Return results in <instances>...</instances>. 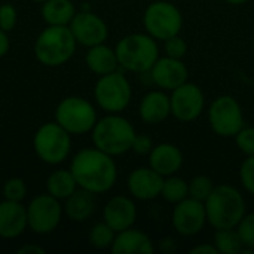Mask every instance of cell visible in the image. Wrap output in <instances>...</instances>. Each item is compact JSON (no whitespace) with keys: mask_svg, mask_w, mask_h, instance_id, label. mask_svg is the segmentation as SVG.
Wrapping results in <instances>:
<instances>
[{"mask_svg":"<svg viewBox=\"0 0 254 254\" xmlns=\"http://www.w3.org/2000/svg\"><path fill=\"white\" fill-rule=\"evenodd\" d=\"M190 254H219L216 246L211 243V244H199V246H195L193 249H190Z\"/></svg>","mask_w":254,"mask_h":254,"instance_id":"8d00e7d4","label":"cell"},{"mask_svg":"<svg viewBox=\"0 0 254 254\" xmlns=\"http://www.w3.org/2000/svg\"><path fill=\"white\" fill-rule=\"evenodd\" d=\"M213 244L216 246L217 252L222 254H240L244 250L243 241L235 228L216 229L213 237Z\"/></svg>","mask_w":254,"mask_h":254,"instance_id":"484cf974","label":"cell"},{"mask_svg":"<svg viewBox=\"0 0 254 254\" xmlns=\"http://www.w3.org/2000/svg\"><path fill=\"white\" fill-rule=\"evenodd\" d=\"M171 115L180 122L196 121L205 109V95L202 89L190 82L183 83L170 94Z\"/></svg>","mask_w":254,"mask_h":254,"instance_id":"7c38bea8","label":"cell"},{"mask_svg":"<svg viewBox=\"0 0 254 254\" xmlns=\"http://www.w3.org/2000/svg\"><path fill=\"white\" fill-rule=\"evenodd\" d=\"M207 222L214 229H232L246 216V199L231 185H219L207 198Z\"/></svg>","mask_w":254,"mask_h":254,"instance_id":"7a4b0ae2","label":"cell"},{"mask_svg":"<svg viewBox=\"0 0 254 254\" xmlns=\"http://www.w3.org/2000/svg\"><path fill=\"white\" fill-rule=\"evenodd\" d=\"M77 188L79 186L70 170H57L46 180L48 193L57 199H67Z\"/></svg>","mask_w":254,"mask_h":254,"instance_id":"d4e9b609","label":"cell"},{"mask_svg":"<svg viewBox=\"0 0 254 254\" xmlns=\"http://www.w3.org/2000/svg\"><path fill=\"white\" fill-rule=\"evenodd\" d=\"M63 207L52 195H37L27 205L28 228L39 235L51 234L61 222Z\"/></svg>","mask_w":254,"mask_h":254,"instance_id":"8fae6325","label":"cell"},{"mask_svg":"<svg viewBox=\"0 0 254 254\" xmlns=\"http://www.w3.org/2000/svg\"><path fill=\"white\" fill-rule=\"evenodd\" d=\"M68 27L76 42L88 48L104 43L109 36V28L104 19L89 10L76 12Z\"/></svg>","mask_w":254,"mask_h":254,"instance_id":"5bb4252c","label":"cell"},{"mask_svg":"<svg viewBox=\"0 0 254 254\" xmlns=\"http://www.w3.org/2000/svg\"><path fill=\"white\" fill-rule=\"evenodd\" d=\"M223 1L231 4V6H241V4H244V3H247L250 0H223Z\"/></svg>","mask_w":254,"mask_h":254,"instance_id":"ab89813d","label":"cell"},{"mask_svg":"<svg viewBox=\"0 0 254 254\" xmlns=\"http://www.w3.org/2000/svg\"><path fill=\"white\" fill-rule=\"evenodd\" d=\"M33 1H37V3H43V1H46V0H33Z\"/></svg>","mask_w":254,"mask_h":254,"instance_id":"60d3db41","label":"cell"},{"mask_svg":"<svg viewBox=\"0 0 254 254\" xmlns=\"http://www.w3.org/2000/svg\"><path fill=\"white\" fill-rule=\"evenodd\" d=\"M9 48H10V40L7 37V31L0 28V58L9 52Z\"/></svg>","mask_w":254,"mask_h":254,"instance_id":"74e56055","label":"cell"},{"mask_svg":"<svg viewBox=\"0 0 254 254\" xmlns=\"http://www.w3.org/2000/svg\"><path fill=\"white\" fill-rule=\"evenodd\" d=\"M76 45L68 25H48L34 42V55L40 64L58 67L74 55Z\"/></svg>","mask_w":254,"mask_h":254,"instance_id":"5b68a950","label":"cell"},{"mask_svg":"<svg viewBox=\"0 0 254 254\" xmlns=\"http://www.w3.org/2000/svg\"><path fill=\"white\" fill-rule=\"evenodd\" d=\"M143 27L149 36L156 40H167L180 34L183 28V13L171 1H152L143 13Z\"/></svg>","mask_w":254,"mask_h":254,"instance_id":"8992f818","label":"cell"},{"mask_svg":"<svg viewBox=\"0 0 254 254\" xmlns=\"http://www.w3.org/2000/svg\"><path fill=\"white\" fill-rule=\"evenodd\" d=\"M16 9L10 3H3L0 6V28L4 31H12L16 25Z\"/></svg>","mask_w":254,"mask_h":254,"instance_id":"e575fe53","label":"cell"},{"mask_svg":"<svg viewBox=\"0 0 254 254\" xmlns=\"http://www.w3.org/2000/svg\"><path fill=\"white\" fill-rule=\"evenodd\" d=\"M240 182L244 190L254 196V156H247L240 167Z\"/></svg>","mask_w":254,"mask_h":254,"instance_id":"d6a6232c","label":"cell"},{"mask_svg":"<svg viewBox=\"0 0 254 254\" xmlns=\"http://www.w3.org/2000/svg\"><path fill=\"white\" fill-rule=\"evenodd\" d=\"M164 179L150 167H140L131 171L127 180L128 190L138 201H152L161 196Z\"/></svg>","mask_w":254,"mask_h":254,"instance_id":"2e32d148","label":"cell"},{"mask_svg":"<svg viewBox=\"0 0 254 254\" xmlns=\"http://www.w3.org/2000/svg\"><path fill=\"white\" fill-rule=\"evenodd\" d=\"M97 121L95 107L82 97H65L55 109V122L71 135L91 132Z\"/></svg>","mask_w":254,"mask_h":254,"instance_id":"ba28073f","label":"cell"},{"mask_svg":"<svg viewBox=\"0 0 254 254\" xmlns=\"http://www.w3.org/2000/svg\"><path fill=\"white\" fill-rule=\"evenodd\" d=\"M240 234V238L243 241L244 250H254V213H246V216L241 219V222L235 228Z\"/></svg>","mask_w":254,"mask_h":254,"instance_id":"f546056e","label":"cell"},{"mask_svg":"<svg viewBox=\"0 0 254 254\" xmlns=\"http://www.w3.org/2000/svg\"><path fill=\"white\" fill-rule=\"evenodd\" d=\"M85 61H86L88 68L94 74H98V76L113 73L119 67L116 51L112 49L110 46L104 45V43L91 46L86 52Z\"/></svg>","mask_w":254,"mask_h":254,"instance_id":"603a6c76","label":"cell"},{"mask_svg":"<svg viewBox=\"0 0 254 254\" xmlns=\"http://www.w3.org/2000/svg\"><path fill=\"white\" fill-rule=\"evenodd\" d=\"M95 207H97L95 193L80 188V189H76L65 199L63 211L71 222L82 223L92 217V214L95 213Z\"/></svg>","mask_w":254,"mask_h":254,"instance_id":"7402d4cb","label":"cell"},{"mask_svg":"<svg viewBox=\"0 0 254 254\" xmlns=\"http://www.w3.org/2000/svg\"><path fill=\"white\" fill-rule=\"evenodd\" d=\"M189 183V198L205 202L207 198L214 190L216 185L208 176H195Z\"/></svg>","mask_w":254,"mask_h":254,"instance_id":"f1b7e54d","label":"cell"},{"mask_svg":"<svg viewBox=\"0 0 254 254\" xmlns=\"http://www.w3.org/2000/svg\"><path fill=\"white\" fill-rule=\"evenodd\" d=\"M28 228L27 207L21 202L4 199L0 202V238L13 240Z\"/></svg>","mask_w":254,"mask_h":254,"instance_id":"ffe728a7","label":"cell"},{"mask_svg":"<svg viewBox=\"0 0 254 254\" xmlns=\"http://www.w3.org/2000/svg\"><path fill=\"white\" fill-rule=\"evenodd\" d=\"M149 73L153 83L159 89L167 92L174 91L176 88L186 83L189 79V70L183 60L171 58L168 55L159 57Z\"/></svg>","mask_w":254,"mask_h":254,"instance_id":"9a60e30c","label":"cell"},{"mask_svg":"<svg viewBox=\"0 0 254 254\" xmlns=\"http://www.w3.org/2000/svg\"><path fill=\"white\" fill-rule=\"evenodd\" d=\"M164 51H165V55H168L171 58L183 60L188 52V43L180 34H177V36H173V37L164 40Z\"/></svg>","mask_w":254,"mask_h":254,"instance_id":"836d02e7","label":"cell"},{"mask_svg":"<svg viewBox=\"0 0 254 254\" xmlns=\"http://www.w3.org/2000/svg\"><path fill=\"white\" fill-rule=\"evenodd\" d=\"M115 237H116V232L106 222H101L91 228L88 240L92 247H95L98 250H106V249L112 247Z\"/></svg>","mask_w":254,"mask_h":254,"instance_id":"83f0119b","label":"cell"},{"mask_svg":"<svg viewBox=\"0 0 254 254\" xmlns=\"http://www.w3.org/2000/svg\"><path fill=\"white\" fill-rule=\"evenodd\" d=\"M91 134L94 147L115 158L131 150L137 132L128 119L119 113H109L97 121Z\"/></svg>","mask_w":254,"mask_h":254,"instance_id":"3957f363","label":"cell"},{"mask_svg":"<svg viewBox=\"0 0 254 254\" xmlns=\"http://www.w3.org/2000/svg\"><path fill=\"white\" fill-rule=\"evenodd\" d=\"M40 13L48 25H70L76 7L71 0H46L42 3Z\"/></svg>","mask_w":254,"mask_h":254,"instance_id":"cb8c5ba5","label":"cell"},{"mask_svg":"<svg viewBox=\"0 0 254 254\" xmlns=\"http://www.w3.org/2000/svg\"><path fill=\"white\" fill-rule=\"evenodd\" d=\"M70 171L79 188L95 195L109 192L118 179V167L113 156L97 147L79 150L71 159Z\"/></svg>","mask_w":254,"mask_h":254,"instance_id":"6da1fadb","label":"cell"},{"mask_svg":"<svg viewBox=\"0 0 254 254\" xmlns=\"http://www.w3.org/2000/svg\"><path fill=\"white\" fill-rule=\"evenodd\" d=\"M94 97L100 109L107 113L124 112L132 98V88L129 80L118 70L100 76L94 86Z\"/></svg>","mask_w":254,"mask_h":254,"instance_id":"9c48e42d","label":"cell"},{"mask_svg":"<svg viewBox=\"0 0 254 254\" xmlns=\"http://www.w3.org/2000/svg\"><path fill=\"white\" fill-rule=\"evenodd\" d=\"M161 196L170 204H179L189 196V183L179 176H168L164 179Z\"/></svg>","mask_w":254,"mask_h":254,"instance_id":"4316f807","label":"cell"},{"mask_svg":"<svg viewBox=\"0 0 254 254\" xmlns=\"http://www.w3.org/2000/svg\"><path fill=\"white\" fill-rule=\"evenodd\" d=\"M173 226L182 237H195L207 225L205 204L193 198H186L174 205L173 210Z\"/></svg>","mask_w":254,"mask_h":254,"instance_id":"4fadbf2b","label":"cell"},{"mask_svg":"<svg viewBox=\"0 0 254 254\" xmlns=\"http://www.w3.org/2000/svg\"><path fill=\"white\" fill-rule=\"evenodd\" d=\"M208 124L219 137H235L244 127V113L238 100L232 95L214 98L208 107Z\"/></svg>","mask_w":254,"mask_h":254,"instance_id":"30bf717a","label":"cell"},{"mask_svg":"<svg viewBox=\"0 0 254 254\" xmlns=\"http://www.w3.org/2000/svg\"><path fill=\"white\" fill-rule=\"evenodd\" d=\"M110 250L113 254H153L155 246L147 234L128 228L116 234Z\"/></svg>","mask_w":254,"mask_h":254,"instance_id":"44dd1931","label":"cell"},{"mask_svg":"<svg viewBox=\"0 0 254 254\" xmlns=\"http://www.w3.org/2000/svg\"><path fill=\"white\" fill-rule=\"evenodd\" d=\"M138 115L144 124L150 125L167 121L171 115V100L167 91L158 88L144 94L138 104Z\"/></svg>","mask_w":254,"mask_h":254,"instance_id":"d6986e66","label":"cell"},{"mask_svg":"<svg viewBox=\"0 0 254 254\" xmlns=\"http://www.w3.org/2000/svg\"><path fill=\"white\" fill-rule=\"evenodd\" d=\"M119 67L131 73H149L159 58L158 40L147 33L124 36L115 46Z\"/></svg>","mask_w":254,"mask_h":254,"instance_id":"277c9868","label":"cell"},{"mask_svg":"<svg viewBox=\"0 0 254 254\" xmlns=\"http://www.w3.org/2000/svg\"><path fill=\"white\" fill-rule=\"evenodd\" d=\"M235 144L246 156H254V127H243L234 137Z\"/></svg>","mask_w":254,"mask_h":254,"instance_id":"1f68e13d","label":"cell"},{"mask_svg":"<svg viewBox=\"0 0 254 254\" xmlns=\"http://www.w3.org/2000/svg\"><path fill=\"white\" fill-rule=\"evenodd\" d=\"M185 158L180 150L173 143H159L155 144L149 153V167L155 170L162 177L177 174L183 167Z\"/></svg>","mask_w":254,"mask_h":254,"instance_id":"ac0fdd59","label":"cell"},{"mask_svg":"<svg viewBox=\"0 0 254 254\" xmlns=\"http://www.w3.org/2000/svg\"><path fill=\"white\" fill-rule=\"evenodd\" d=\"M153 146H155V143H153V140L149 135H146V134H135V138L132 141L131 150L134 153L140 155V156H149V153L152 152Z\"/></svg>","mask_w":254,"mask_h":254,"instance_id":"d590c367","label":"cell"},{"mask_svg":"<svg viewBox=\"0 0 254 254\" xmlns=\"http://www.w3.org/2000/svg\"><path fill=\"white\" fill-rule=\"evenodd\" d=\"M103 219L116 234L132 228L137 220L135 202L124 195L113 196L103 210Z\"/></svg>","mask_w":254,"mask_h":254,"instance_id":"e0dca14e","label":"cell"},{"mask_svg":"<svg viewBox=\"0 0 254 254\" xmlns=\"http://www.w3.org/2000/svg\"><path fill=\"white\" fill-rule=\"evenodd\" d=\"M71 134L60 124H43L34 134L33 146L39 159L49 165H58L67 159L71 149Z\"/></svg>","mask_w":254,"mask_h":254,"instance_id":"52a82bcc","label":"cell"},{"mask_svg":"<svg viewBox=\"0 0 254 254\" xmlns=\"http://www.w3.org/2000/svg\"><path fill=\"white\" fill-rule=\"evenodd\" d=\"M18 253L19 254H43L45 253V250H43L42 247L36 246V244H25V246H22V247H19V249H18Z\"/></svg>","mask_w":254,"mask_h":254,"instance_id":"f35d334b","label":"cell"},{"mask_svg":"<svg viewBox=\"0 0 254 254\" xmlns=\"http://www.w3.org/2000/svg\"><path fill=\"white\" fill-rule=\"evenodd\" d=\"M253 52H254V37H253Z\"/></svg>","mask_w":254,"mask_h":254,"instance_id":"b9f144b4","label":"cell"},{"mask_svg":"<svg viewBox=\"0 0 254 254\" xmlns=\"http://www.w3.org/2000/svg\"><path fill=\"white\" fill-rule=\"evenodd\" d=\"M25 195H27V186L22 179H18V177L9 179L3 186V196L7 201L22 202Z\"/></svg>","mask_w":254,"mask_h":254,"instance_id":"4dcf8cb0","label":"cell"}]
</instances>
